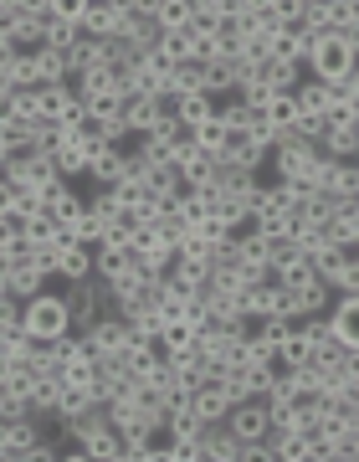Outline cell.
<instances>
[{"label": "cell", "instance_id": "1", "mask_svg": "<svg viewBox=\"0 0 359 462\" xmlns=\"http://www.w3.org/2000/svg\"><path fill=\"white\" fill-rule=\"evenodd\" d=\"M57 282V278H51ZM26 329L47 345V339H62V334H72V309H67V293L62 288H47V293L26 298Z\"/></svg>", "mask_w": 359, "mask_h": 462}, {"label": "cell", "instance_id": "2", "mask_svg": "<svg viewBox=\"0 0 359 462\" xmlns=\"http://www.w3.org/2000/svg\"><path fill=\"white\" fill-rule=\"evenodd\" d=\"M354 67V47L344 42V32H313V51H308V72L318 83H339L344 72Z\"/></svg>", "mask_w": 359, "mask_h": 462}, {"label": "cell", "instance_id": "3", "mask_svg": "<svg viewBox=\"0 0 359 462\" xmlns=\"http://www.w3.org/2000/svg\"><path fill=\"white\" fill-rule=\"evenodd\" d=\"M318 165H324V149L313 144H278L272 149V170H278V180H288V185H303L308 190L313 180H318Z\"/></svg>", "mask_w": 359, "mask_h": 462}, {"label": "cell", "instance_id": "4", "mask_svg": "<svg viewBox=\"0 0 359 462\" xmlns=\"http://www.w3.org/2000/svg\"><path fill=\"white\" fill-rule=\"evenodd\" d=\"M226 427L242 437V442H262L267 431H272V416H267V396H246V401H236L231 406V416H226Z\"/></svg>", "mask_w": 359, "mask_h": 462}, {"label": "cell", "instance_id": "5", "mask_svg": "<svg viewBox=\"0 0 359 462\" xmlns=\"http://www.w3.org/2000/svg\"><path fill=\"white\" fill-rule=\"evenodd\" d=\"M87 175H93V185H118L129 175V144H98V139H93Z\"/></svg>", "mask_w": 359, "mask_h": 462}, {"label": "cell", "instance_id": "6", "mask_svg": "<svg viewBox=\"0 0 359 462\" xmlns=\"http://www.w3.org/2000/svg\"><path fill=\"white\" fill-rule=\"evenodd\" d=\"M328 329L344 349H359V293H334L328 303Z\"/></svg>", "mask_w": 359, "mask_h": 462}, {"label": "cell", "instance_id": "7", "mask_svg": "<svg viewBox=\"0 0 359 462\" xmlns=\"http://www.w3.org/2000/svg\"><path fill=\"white\" fill-rule=\"evenodd\" d=\"M190 406H196L200 421H226L231 416V396L221 380H200L196 391H190Z\"/></svg>", "mask_w": 359, "mask_h": 462}, {"label": "cell", "instance_id": "8", "mask_svg": "<svg viewBox=\"0 0 359 462\" xmlns=\"http://www.w3.org/2000/svg\"><path fill=\"white\" fill-rule=\"evenodd\" d=\"M41 206L51 211V221H57V226H72V221L82 216V196L67 180H51L47 190H41Z\"/></svg>", "mask_w": 359, "mask_h": 462}, {"label": "cell", "instance_id": "9", "mask_svg": "<svg viewBox=\"0 0 359 462\" xmlns=\"http://www.w3.org/2000/svg\"><path fill=\"white\" fill-rule=\"evenodd\" d=\"M118 118H124L129 134L139 139V134H149L154 124H160V108H154V98H144V93H129V98L118 103Z\"/></svg>", "mask_w": 359, "mask_h": 462}, {"label": "cell", "instance_id": "10", "mask_svg": "<svg viewBox=\"0 0 359 462\" xmlns=\"http://www.w3.org/2000/svg\"><path fill=\"white\" fill-rule=\"evenodd\" d=\"M139 180H144V190H149L154 200H175L180 190H185V180H180V165H175V160H164V165H149Z\"/></svg>", "mask_w": 359, "mask_h": 462}, {"label": "cell", "instance_id": "11", "mask_svg": "<svg viewBox=\"0 0 359 462\" xmlns=\"http://www.w3.org/2000/svg\"><path fill=\"white\" fill-rule=\"evenodd\" d=\"M108 62V47H103L98 36H78L72 47H67V67H72V78H82V72H93V67Z\"/></svg>", "mask_w": 359, "mask_h": 462}, {"label": "cell", "instance_id": "12", "mask_svg": "<svg viewBox=\"0 0 359 462\" xmlns=\"http://www.w3.org/2000/svg\"><path fill=\"white\" fill-rule=\"evenodd\" d=\"M36 78H41V88L47 83H72V67H67V47H36Z\"/></svg>", "mask_w": 359, "mask_h": 462}, {"label": "cell", "instance_id": "13", "mask_svg": "<svg viewBox=\"0 0 359 462\" xmlns=\"http://www.w3.org/2000/svg\"><path fill=\"white\" fill-rule=\"evenodd\" d=\"M257 72H262V83H272V93H293L303 83V62H282V57H267Z\"/></svg>", "mask_w": 359, "mask_h": 462}, {"label": "cell", "instance_id": "14", "mask_svg": "<svg viewBox=\"0 0 359 462\" xmlns=\"http://www.w3.org/2000/svg\"><path fill=\"white\" fill-rule=\"evenodd\" d=\"M62 385H67L62 370H57V375H36L32 391H26V396H32V411L36 416H57V391H62Z\"/></svg>", "mask_w": 359, "mask_h": 462}, {"label": "cell", "instance_id": "15", "mask_svg": "<svg viewBox=\"0 0 359 462\" xmlns=\"http://www.w3.org/2000/svg\"><path fill=\"white\" fill-rule=\"evenodd\" d=\"M78 26H82V36H98L103 42V36L118 26V5L114 0H87V16H82Z\"/></svg>", "mask_w": 359, "mask_h": 462}, {"label": "cell", "instance_id": "16", "mask_svg": "<svg viewBox=\"0 0 359 462\" xmlns=\"http://www.w3.org/2000/svg\"><path fill=\"white\" fill-rule=\"evenodd\" d=\"M93 273H98L103 282L124 278V273H133V252L129 247H98L93 252Z\"/></svg>", "mask_w": 359, "mask_h": 462}, {"label": "cell", "instance_id": "17", "mask_svg": "<svg viewBox=\"0 0 359 462\" xmlns=\"http://www.w3.org/2000/svg\"><path fill=\"white\" fill-rule=\"evenodd\" d=\"M87 154H93V139H72V144L57 149V170H62V180L87 175Z\"/></svg>", "mask_w": 359, "mask_h": 462}, {"label": "cell", "instance_id": "18", "mask_svg": "<svg viewBox=\"0 0 359 462\" xmlns=\"http://www.w3.org/2000/svg\"><path fill=\"white\" fill-rule=\"evenodd\" d=\"M47 288H51V278L36 263H26V267H16V273H11V293H16L21 303H26V298H36V293H47Z\"/></svg>", "mask_w": 359, "mask_h": 462}, {"label": "cell", "instance_id": "19", "mask_svg": "<svg viewBox=\"0 0 359 462\" xmlns=\"http://www.w3.org/2000/svg\"><path fill=\"white\" fill-rule=\"evenodd\" d=\"M262 114H267V124H272V129H288V124H298V114H303V108H298L293 93H272V98L262 103Z\"/></svg>", "mask_w": 359, "mask_h": 462}, {"label": "cell", "instance_id": "20", "mask_svg": "<svg viewBox=\"0 0 359 462\" xmlns=\"http://www.w3.org/2000/svg\"><path fill=\"white\" fill-rule=\"evenodd\" d=\"M216 108H221L216 93H180V118H185V124H206Z\"/></svg>", "mask_w": 359, "mask_h": 462}, {"label": "cell", "instance_id": "21", "mask_svg": "<svg viewBox=\"0 0 359 462\" xmlns=\"http://www.w3.org/2000/svg\"><path fill=\"white\" fill-rule=\"evenodd\" d=\"M226 118H221V108H216L211 118H206V124H196V144L206 149V154H221V149H226Z\"/></svg>", "mask_w": 359, "mask_h": 462}, {"label": "cell", "instance_id": "22", "mask_svg": "<svg viewBox=\"0 0 359 462\" xmlns=\"http://www.w3.org/2000/svg\"><path fill=\"white\" fill-rule=\"evenodd\" d=\"M344 263H349V257H344V242H324V247L313 252V273H318V278L324 282H334L344 273Z\"/></svg>", "mask_w": 359, "mask_h": 462}, {"label": "cell", "instance_id": "23", "mask_svg": "<svg viewBox=\"0 0 359 462\" xmlns=\"http://www.w3.org/2000/svg\"><path fill=\"white\" fill-rule=\"evenodd\" d=\"M93 385H78V380H67L62 391H57V416H72V411H87L93 406Z\"/></svg>", "mask_w": 359, "mask_h": 462}, {"label": "cell", "instance_id": "24", "mask_svg": "<svg viewBox=\"0 0 359 462\" xmlns=\"http://www.w3.org/2000/svg\"><path fill=\"white\" fill-rule=\"evenodd\" d=\"M57 221H51V211H36V216H26V221H21V231L16 236H26V242H36V247H47V242H57Z\"/></svg>", "mask_w": 359, "mask_h": 462}, {"label": "cell", "instance_id": "25", "mask_svg": "<svg viewBox=\"0 0 359 462\" xmlns=\"http://www.w3.org/2000/svg\"><path fill=\"white\" fill-rule=\"evenodd\" d=\"M293 98H298V108H303V114H328V83H318V78L298 83Z\"/></svg>", "mask_w": 359, "mask_h": 462}, {"label": "cell", "instance_id": "26", "mask_svg": "<svg viewBox=\"0 0 359 462\" xmlns=\"http://www.w3.org/2000/svg\"><path fill=\"white\" fill-rule=\"evenodd\" d=\"M293 257H303V252H298V236H293V231H278V236H267V267H272V273H278V267H288Z\"/></svg>", "mask_w": 359, "mask_h": 462}, {"label": "cell", "instance_id": "27", "mask_svg": "<svg viewBox=\"0 0 359 462\" xmlns=\"http://www.w3.org/2000/svg\"><path fill=\"white\" fill-rule=\"evenodd\" d=\"M93 278V247H62V282Z\"/></svg>", "mask_w": 359, "mask_h": 462}, {"label": "cell", "instance_id": "28", "mask_svg": "<svg viewBox=\"0 0 359 462\" xmlns=\"http://www.w3.org/2000/svg\"><path fill=\"white\" fill-rule=\"evenodd\" d=\"M298 26H303V32H328V26H334V0H303Z\"/></svg>", "mask_w": 359, "mask_h": 462}, {"label": "cell", "instance_id": "29", "mask_svg": "<svg viewBox=\"0 0 359 462\" xmlns=\"http://www.w3.org/2000/svg\"><path fill=\"white\" fill-rule=\"evenodd\" d=\"M5 118H41L36 88H11V98H5Z\"/></svg>", "mask_w": 359, "mask_h": 462}, {"label": "cell", "instance_id": "30", "mask_svg": "<svg viewBox=\"0 0 359 462\" xmlns=\"http://www.w3.org/2000/svg\"><path fill=\"white\" fill-rule=\"evenodd\" d=\"M11 88H41V78H36V57L32 51H16V62H11Z\"/></svg>", "mask_w": 359, "mask_h": 462}, {"label": "cell", "instance_id": "31", "mask_svg": "<svg viewBox=\"0 0 359 462\" xmlns=\"http://www.w3.org/2000/svg\"><path fill=\"white\" fill-rule=\"evenodd\" d=\"M160 47L180 62V57H190V51H196V32H190V26H175V32H164V36H160Z\"/></svg>", "mask_w": 359, "mask_h": 462}, {"label": "cell", "instance_id": "32", "mask_svg": "<svg viewBox=\"0 0 359 462\" xmlns=\"http://www.w3.org/2000/svg\"><path fill=\"white\" fill-rule=\"evenodd\" d=\"M0 329H26V303L16 293H0Z\"/></svg>", "mask_w": 359, "mask_h": 462}, {"label": "cell", "instance_id": "33", "mask_svg": "<svg viewBox=\"0 0 359 462\" xmlns=\"http://www.w3.org/2000/svg\"><path fill=\"white\" fill-rule=\"evenodd\" d=\"M32 252H36V242H26V236H16L11 247L0 252V267H5V273H16V267H26V263H32Z\"/></svg>", "mask_w": 359, "mask_h": 462}, {"label": "cell", "instance_id": "34", "mask_svg": "<svg viewBox=\"0 0 359 462\" xmlns=\"http://www.w3.org/2000/svg\"><path fill=\"white\" fill-rule=\"evenodd\" d=\"M160 26H164V32L190 26V0H164V5H160Z\"/></svg>", "mask_w": 359, "mask_h": 462}, {"label": "cell", "instance_id": "35", "mask_svg": "<svg viewBox=\"0 0 359 462\" xmlns=\"http://www.w3.org/2000/svg\"><path fill=\"white\" fill-rule=\"evenodd\" d=\"M267 57H272V36H246V42H242V62H252V67H262V62H267Z\"/></svg>", "mask_w": 359, "mask_h": 462}, {"label": "cell", "instance_id": "36", "mask_svg": "<svg viewBox=\"0 0 359 462\" xmlns=\"http://www.w3.org/2000/svg\"><path fill=\"white\" fill-rule=\"evenodd\" d=\"M190 231H196V236H206L211 247H216V242H226V236H231V226H226V221H221V216H206V221H196V226H190Z\"/></svg>", "mask_w": 359, "mask_h": 462}, {"label": "cell", "instance_id": "37", "mask_svg": "<svg viewBox=\"0 0 359 462\" xmlns=\"http://www.w3.org/2000/svg\"><path fill=\"white\" fill-rule=\"evenodd\" d=\"M334 293H359V263H344V273L334 282H328Z\"/></svg>", "mask_w": 359, "mask_h": 462}, {"label": "cell", "instance_id": "38", "mask_svg": "<svg viewBox=\"0 0 359 462\" xmlns=\"http://www.w3.org/2000/svg\"><path fill=\"white\" fill-rule=\"evenodd\" d=\"M51 11H57L62 21H82L87 16V0H51Z\"/></svg>", "mask_w": 359, "mask_h": 462}, {"label": "cell", "instance_id": "39", "mask_svg": "<svg viewBox=\"0 0 359 462\" xmlns=\"http://www.w3.org/2000/svg\"><path fill=\"white\" fill-rule=\"evenodd\" d=\"M11 242H16V226H11V221H5V216H0V252L11 247Z\"/></svg>", "mask_w": 359, "mask_h": 462}, {"label": "cell", "instance_id": "40", "mask_svg": "<svg viewBox=\"0 0 359 462\" xmlns=\"http://www.w3.org/2000/svg\"><path fill=\"white\" fill-rule=\"evenodd\" d=\"M21 5H26V11H32V16H41V11H47L51 0H21Z\"/></svg>", "mask_w": 359, "mask_h": 462}, {"label": "cell", "instance_id": "41", "mask_svg": "<svg viewBox=\"0 0 359 462\" xmlns=\"http://www.w3.org/2000/svg\"><path fill=\"white\" fill-rule=\"evenodd\" d=\"M5 160H11V149H5V144H0V170H5Z\"/></svg>", "mask_w": 359, "mask_h": 462}]
</instances>
